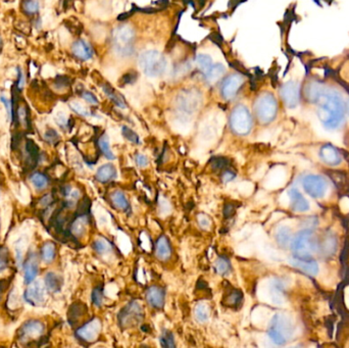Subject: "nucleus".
I'll use <instances>...</instances> for the list:
<instances>
[{
  "instance_id": "1",
  "label": "nucleus",
  "mask_w": 349,
  "mask_h": 348,
  "mask_svg": "<svg viewBox=\"0 0 349 348\" xmlns=\"http://www.w3.org/2000/svg\"><path fill=\"white\" fill-rule=\"evenodd\" d=\"M313 103L316 105V115L326 129L335 130L341 126L346 113V102L338 90L325 87Z\"/></svg>"
},
{
  "instance_id": "2",
  "label": "nucleus",
  "mask_w": 349,
  "mask_h": 348,
  "mask_svg": "<svg viewBox=\"0 0 349 348\" xmlns=\"http://www.w3.org/2000/svg\"><path fill=\"white\" fill-rule=\"evenodd\" d=\"M294 333V324L291 317L284 313L276 314L269 328V337L277 345L287 343Z\"/></svg>"
},
{
  "instance_id": "3",
  "label": "nucleus",
  "mask_w": 349,
  "mask_h": 348,
  "mask_svg": "<svg viewBox=\"0 0 349 348\" xmlns=\"http://www.w3.org/2000/svg\"><path fill=\"white\" fill-rule=\"evenodd\" d=\"M135 32L130 26H120L112 33V47L114 52L123 57L131 56L134 49Z\"/></svg>"
},
{
  "instance_id": "4",
  "label": "nucleus",
  "mask_w": 349,
  "mask_h": 348,
  "mask_svg": "<svg viewBox=\"0 0 349 348\" xmlns=\"http://www.w3.org/2000/svg\"><path fill=\"white\" fill-rule=\"evenodd\" d=\"M139 66L148 77H158L166 71L167 62L159 51L146 50L139 57Z\"/></svg>"
},
{
  "instance_id": "5",
  "label": "nucleus",
  "mask_w": 349,
  "mask_h": 348,
  "mask_svg": "<svg viewBox=\"0 0 349 348\" xmlns=\"http://www.w3.org/2000/svg\"><path fill=\"white\" fill-rule=\"evenodd\" d=\"M316 243L313 240V233L309 229L300 231L291 243V249L294 257L299 259H311L316 251Z\"/></svg>"
},
{
  "instance_id": "6",
  "label": "nucleus",
  "mask_w": 349,
  "mask_h": 348,
  "mask_svg": "<svg viewBox=\"0 0 349 348\" xmlns=\"http://www.w3.org/2000/svg\"><path fill=\"white\" fill-rule=\"evenodd\" d=\"M254 113L263 125L272 123L278 113V102L275 96L269 92L261 94L254 103Z\"/></svg>"
},
{
  "instance_id": "7",
  "label": "nucleus",
  "mask_w": 349,
  "mask_h": 348,
  "mask_svg": "<svg viewBox=\"0 0 349 348\" xmlns=\"http://www.w3.org/2000/svg\"><path fill=\"white\" fill-rule=\"evenodd\" d=\"M252 117L245 105H237L231 112L230 126L232 131L240 136L248 135L252 130Z\"/></svg>"
},
{
  "instance_id": "8",
  "label": "nucleus",
  "mask_w": 349,
  "mask_h": 348,
  "mask_svg": "<svg viewBox=\"0 0 349 348\" xmlns=\"http://www.w3.org/2000/svg\"><path fill=\"white\" fill-rule=\"evenodd\" d=\"M301 185L304 191L313 198H322L325 196L328 184L326 180L317 175H306L301 180Z\"/></svg>"
},
{
  "instance_id": "9",
  "label": "nucleus",
  "mask_w": 349,
  "mask_h": 348,
  "mask_svg": "<svg viewBox=\"0 0 349 348\" xmlns=\"http://www.w3.org/2000/svg\"><path fill=\"white\" fill-rule=\"evenodd\" d=\"M300 84L296 81H288L280 88V96L288 108H296L300 102Z\"/></svg>"
},
{
  "instance_id": "10",
  "label": "nucleus",
  "mask_w": 349,
  "mask_h": 348,
  "mask_svg": "<svg viewBox=\"0 0 349 348\" xmlns=\"http://www.w3.org/2000/svg\"><path fill=\"white\" fill-rule=\"evenodd\" d=\"M142 317H143L142 307L136 301L128 304L119 314L120 324L126 328L136 326L142 321Z\"/></svg>"
},
{
  "instance_id": "11",
  "label": "nucleus",
  "mask_w": 349,
  "mask_h": 348,
  "mask_svg": "<svg viewBox=\"0 0 349 348\" xmlns=\"http://www.w3.org/2000/svg\"><path fill=\"white\" fill-rule=\"evenodd\" d=\"M244 83V79L241 75L233 74L224 79V81L221 84V95L225 100H233L238 92L241 86Z\"/></svg>"
},
{
  "instance_id": "12",
  "label": "nucleus",
  "mask_w": 349,
  "mask_h": 348,
  "mask_svg": "<svg viewBox=\"0 0 349 348\" xmlns=\"http://www.w3.org/2000/svg\"><path fill=\"white\" fill-rule=\"evenodd\" d=\"M200 93L192 90H185L181 92L177 98L178 107L185 112L194 111L200 101Z\"/></svg>"
},
{
  "instance_id": "13",
  "label": "nucleus",
  "mask_w": 349,
  "mask_h": 348,
  "mask_svg": "<svg viewBox=\"0 0 349 348\" xmlns=\"http://www.w3.org/2000/svg\"><path fill=\"white\" fill-rule=\"evenodd\" d=\"M25 299L34 306L41 305L45 300L44 286L40 282H34L25 292Z\"/></svg>"
},
{
  "instance_id": "14",
  "label": "nucleus",
  "mask_w": 349,
  "mask_h": 348,
  "mask_svg": "<svg viewBox=\"0 0 349 348\" xmlns=\"http://www.w3.org/2000/svg\"><path fill=\"white\" fill-rule=\"evenodd\" d=\"M100 330H101L100 322L97 318H94L90 321L89 323H87L86 325H84L83 327H81L77 331V335L80 339L91 342L97 338V336L100 333Z\"/></svg>"
},
{
  "instance_id": "15",
  "label": "nucleus",
  "mask_w": 349,
  "mask_h": 348,
  "mask_svg": "<svg viewBox=\"0 0 349 348\" xmlns=\"http://www.w3.org/2000/svg\"><path fill=\"white\" fill-rule=\"evenodd\" d=\"M319 157L325 163L332 166L338 165L342 161L340 152L331 144H325L324 146H322V148L319 149Z\"/></svg>"
},
{
  "instance_id": "16",
  "label": "nucleus",
  "mask_w": 349,
  "mask_h": 348,
  "mask_svg": "<svg viewBox=\"0 0 349 348\" xmlns=\"http://www.w3.org/2000/svg\"><path fill=\"white\" fill-rule=\"evenodd\" d=\"M288 195L291 201V208L294 212L304 213L309 210V204L307 199L301 194L297 188H291L288 191Z\"/></svg>"
},
{
  "instance_id": "17",
  "label": "nucleus",
  "mask_w": 349,
  "mask_h": 348,
  "mask_svg": "<svg viewBox=\"0 0 349 348\" xmlns=\"http://www.w3.org/2000/svg\"><path fill=\"white\" fill-rule=\"evenodd\" d=\"M146 300L154 308H162L164 305V290L158 286H151L146 291Z\"/></svg>"
},
{
  "instance_id": "18",
  "label": "nucleus",
  "mask_w": 349,
  "mask_h": 348,
  "mask_svg": "<svg viewBox=\"0 0 349 348\" xmlns=\"http://www.w3.org/2000/svg\"><path fill=\"white\" fill-rule=\"evenodd\" d=\"M73 54L81 61H89L94 54V50L91 45L85 40H77L72 46Z\"/></svg>"
},
{
  "instance_id": "19",
  "label": "nucleus",
  "mask_w": 349,
  "mask_h": 348,
  "mask_svg": "<svg viewBox=\"0 0 349 348\" xmlns=\"http://www.w3.org/2000/svg\"><path fill=\"white\" fill-rule=\"evenodd\" d=\"M290 264L301 270L302 272L308 274V275H311V276H315L318 272V266L315 262L311 260V259H299V258H296L294 257L293 259H290Z\"/></svg>"
},
{
  "instance_id": "20",
  "label": "nucleus",
  "mask_w": 349,
  "mask_h": 348,
  "mask_svg": "<svg viewBox=\"0 0 349 348\" xmlns=\"http://www.w3.org/2000/svg\"><path fill=\"white\" fill-rule=\"evenodd\" d=\"M38 263L34 257L29 258L24 265V280L26 284H31L38 275Z\"/></svg>"
},
{
  "instance_id": "21",
  "label": "nucleus",
  "mask_w": 349,
  "mask_h": 348,
  "mask_svg": "<svg viewBox=\"0 0 349 348\" xmlns=\"http://www.w3.org/2000/svg\"><path fill=\"white\" fill-rule=\"evenodd\" d=\"M117 176L115 167L110 163H105L101 165L97 172H96V179L101 183H106L114 179Z\"/></svg>"
},
{
  "instance_id": "22",
  "label": "nucleus",
  "mask_w": 349,
  "mask_h": 348,
  "mask_svg": "<svg viewBox=\"0 0 349 348\" xmlns=\"http://www.w3.org/2000/svg\"><path fill=\"white\" fill-rule=\"evenodd\" d=\"M171 255V247L165 236H160L156 241V256L160 260H166Z\"/></svg>"
},
{
  "instance_id": "23",
  "label": "nucleus",
  "mask_w": 349,
  "mask_h": 348,
  "mask_svg": "<svg viewBox=\"0 0 349 348\" xmlns=\"http://www.w3.org/2000/svg\"><path fill=\"white\" fill-rule=\"evenodd\" d=\"M44 331V326L38 321H30L22 327L21 334L24 337H37Z\"/></svg>"
},
{
  "instance_id": "24",
  "label": "nucleus",
  "mask_w": 349,
  "mask_h": 348,
  "mask_svg": "<svg viewBox=\"0 0 349 348\" xmlns=\"http://www.w3.org/2000/svg\"><path fill=\"white\" fill-rule=\"evenodd\" d=\"M224 73H225V67L222 64H217V65H213V67L202 76L209 84H214L224 75Z\"/></svg>"
},
{
  "instance_id": "25",
  "label": "nucleus",
  "mask_w": 349,
  "mask_h": 348,
  "mask_svg": "<svg viewBox=\"0 0 349 348\" xmlns=\"http://www.w3.org/2000/svg\"><path fill=\"white\" fill-rule=\"evenodd\" d=\"M102 89H103V92L107 95V97L119 107L121 108H125L126 107V103H125V100L123 98V96H121L119 93L115 92V90L107 83H104L102 84Z\"/></svg>"
},
{
  "instance_id": "26",
  "label": "nucleus",
  "mask_w": 349,
  "mask_h": 348,
  "mask_svg": "<svg viewBox=\"0 0 349 348\" xmlns=\"http://www.w3.org/2000/svg\"><path fill=\"white\" fill-rule=\"evenodd\" d=\"M242 292L237 289H232L226 293L225 297L223 298V304L228 307L237 306L242 300Z\"/></svg>"
},
{
  "instance_id": "27",
  "label": "nucleus",
  "mask_w": 349,
  "mask_h": 348,
  "mask_svg": "<svg viewBox=\"0 0 349 348\" xmlns=\"http://www.w3.org/2000/svg\"><path fill=\"white\" fill-rule=\"evenodd\" d=\"M26 151L28 154L27 162L30 163V165L33 167L37 163V160L39 158V148L34 141L28 139L26 143Z\"/></svg>"
},
{
  "instance_id": "28",
  "label": "nucleus",
  "mask_w": 349,
  "mask_h": 348,
  "mask_svg": "<svg viewBox=\"0 0 349 348\" xmlns=\"http://www.w3.org/2000/svg\"><path fill=\"white\" fill-rule=\"evenodd\" d=\"M45 285L49 291L59 292L62 288L63 282L60 276L50 272V273H47L45 276Z\"/></svg>"
},
{
  "instance_id": "29",
  "label": "nucleus",
  "mask_w": 349,
  "mask_h": 348,
  "mask_svg": "<svg viewBox=\"0 0 349 348\" xmlns=\"http://www.w3.org/2000/svg\"><path fill=\"white\" fill-rule=\"evenodd\" d=\"M86 311V306L80 302L78 303H74L70 310H69V313H68V317H69V321L72 325H74Z\"/></svg>"
},
{
  "instance_id": "30",
  "label": "nucleus",
  "mask_w": 349,
  "mask_h": 348,
  "mask_svg": "<svg viewBox=\"0 0 349 348\" xmlns=\"http://www.w3.org/2000/svg\"><path fill=\"white\" fill-rule=\"evenodd\" d=\"M98 146H99V149L100 151L102 152V154L109 160H112L115 158L111 148H110V145H109V140L107 138L106 135H103L99 138L98 140Z\"/></svg>"
},
{
  "instance_id": "31",
  "label": "nucleus",
  "mask_w": 349,
  "mask_h": 348,
  "mask_svg": "<svg viewBox=\"0 0 349 348\" xmlns=\"http://www.w3.org/2000/svg\"><path fill=\"white\" fill-rule=\"evenodd\" d=\"M111 202L112 205L119 209V210H123V211H126L128 210L129 208V202L125 196V194L121 191H117L114 193L111 194Z\"/></svg>"
},
{
  "instance_id": "32",
  "label": "nucleus",
  "mask_w": 349,
  "mask_h": 348,
  "mask_svg": "<svg viewBox=\"0 0 349 348\" xmlns=\"http://www.w3.org/2000/svg\"><path fill=\"white\" fill-rule=\"evenodd\" d=\"M196 64L202 75H205L213 67V61L211 56L207 54H198L196 56Z\"/></svg>"
},
{
  "instance_id": "33",
  "label": "nucleus",
  "mask_w": 349,
  "mask_h": 348,
  "mask_svg": "<svg viewBox=\"0 0 349 348\" xmlns=\"http://www.w3.org/2000/svg\"><path fill=\"white\" fill-rule=\"evenodd\" d=\"M276 239L281 246H287L291 239L290 229L287 227H281L276 233Z\"/></svg>"
},
{
  "instance_id": "34",
  "label": "nucleus",
  "mask_w": 349,
  "mask_h": 348,
  "mask_svg": "<svg viewBox=\"0 0 349 348\" xmlns=\"http://www.w3.org/2000/svg\"><path fill=\"white\" fill-rule=\"evenodd\" d=\"M23 11L29 16L36 15L40 10V5L37 0H23Z\"/></svg>"
},
{
  "instance_id": "35",
  "label": "nucleus",
  "mask_w": 349,
  "mask_h": 348,
  "mask_svg": "<svg viewBox=\"0 0 349 348\" xmlns=\"http://www.w3.org/2000/svg\"><path fill=\"white\" fill-rule=\"evenodd\" d=\"M195 317L198 322L205 323L210 317V308L205 303H199L195 308Z\"/></svg>"
},
{
  "instance_id": "36",
  "label": "nucleus",
  "mask_w": 349,
  "mask_h": 348,
  "mask_svg": "<svg viewBox=\"0 0 349 348\" xmlns=\"http://www.w3.org/2000/svg\"><path fill=\"white\" fill-rule=\"evenodd\" d=\"M41 255L44 262L51 263L55 256V246L52 243H46L42 247Z\"/></svg>"
},
{
  "instance_id": "37",
  "label": "nucleus",
  "mask_w": 349,
  "mask_h": 348,
  "mask_svg": "<svg viewBox=\"0 0 349 348\" xmlns=\"http://www.w3.org/2000/svg\"><path fill=\"white\" fill-rule=\"evenodd\" d=\"M215 268L217 270V272L221 275H226L227 273L230 272L231 270V265H230V262L228 258L224 257V256H221L217 259L216 264H215Z\"/></svg>"
},
{
  "instance_id": "38",
  "label": "nucleus",
  "mask_w": 349,
  "mask_h": 348,
  "mask_svg": "<svg viewBox=\"0 0 349 348\" xmlns=\"http://www.w3.org/2000/svg\"><path fill=\"white\" fill-rule=\"evenodd\" d=\"M31 182H32L33 186L36 189L42 190V189H44L46 187L48 180H47V178L44 175H42V173L36 172L31 177Z\"/></svg>"
},
{
  "instance_id": "39",
  "label": "nucleus",
  "mask_w": 349,
  "mask_h": 348,
  "mask_svg": "<svg viewBox=\"0 0 349 348\" xmlns=\"http://www.w3.org/2000/svg\"><path fill=\"white\" fill-rule=\"evenodd\" d=\"M86 217H80L79 219H77L73 226H72V231L75 235H82V233L85 231V227H86Z\"/></svg>"
},
{
  "instance_id": "40",
  "label": "nucleus",
  "mask_w": 349,
  "mask_h": 348,
  "mask_svg": "<svg viewBox=\"0 0 349 348\" xmlns=\"http://www.w3.org/2000/svg\"><path fill=\"white\" fill-rule=\"evenodd\" d=\"M160 344L163 347H169V348L174 347V338H173L172 333L168 331L163 332L162 335L160 336Z\"/></svg>"
},
{
  "instance_id": "41",
  "label": "nucleus",
  "mask_w": 349,
  "mask_h": 348,
  "mask_svg": "<svg viewBox=\"0 0 349 348\" xmlns=\"http://www.w3.org/2000/svg\"><path fill=\"white\" fill-rule=\"evenodd\" d=\"M138 79V75L136 72H130V73H127L125 74L121 80H120V86L124 87L126 85H131L133 83L136 82V80Z\"/></svg>"
},
{
  "instance_id": "42",
  "label": "nucleus",
  "mask_w": 349,
  "mask_h": 348,
  "mask_svg": "<svg viewBox=\"0 0 349 348\" xmlns=\"http://www.w3.org/2000/svg\"><path fill=\"white\" fill-rule=\"evenodd\" d=\"M122 132H123L124 137L127 140H129V141H131L132 143H135V144L139 143V136L132 129H130L129 127H123Z\"/></svg>"
},
{
  "instance_id": "43",
  "label": "nucleus",
  "mask_w": 349,
  "mask_h": 348,
  "mask_svg": "<svg viewBox=\"0 0 349 348\" xmlns=\"http://www.w3.org/2000/svg\"><path fill=\"white\" fill-rule=\"evenodd\" d=\"M93 248L98 252V253H105L109 250V244L107 243V241L103 240V239H99V240H96L94 243H93Z\"/></svg>"
},
{
  "instance_id": "44",
  "label": "nucleus",
  "mask_w": 349,
  "mask_h": 348,
  "mask_svg": "<svg viewBox=\"0 0 349 348\" xmlns=\"http://www.w3.org/2000/svg\"><path fill=\"white\" fill-rule=\"evenodd\" d=\"M71 108H72L75 112H77L78 114L83 115V117H88V115L90 114V112H89L82 104H80L79 102H72V103H71Z\"/></svg>"
},
{
  "instance_id": "45",
  "label": "nucleus",
  "mask_w": 349,
  "mask_h": 348,
  "mask_svg": "<svg viewBox=\"0 0 349 348\" xmlns=\"http://www.w3.org/2000/svg\"><path fill=\"white\" fill-rule=\"evenodd\" d=\"M102 290L100 288H95L92 292V302L96 305V306H100L102 304Z\"/></svg>"
},
{
  "instance_id": "46",
  "label": "nucleus",
  "mask_w": 349,
  "mask_h": 348,
  "mask_svg": "<svg viewBox=\"0 0 349 348\" xmlns=\"http://www.w3.org/2000/svg\"><path fill=\"white\" fill-rule=\"evenodd\" d=\"M0 101H2L5 104L9 119L13 120V102L8 97H6L5 95L0 96Z\"/></svg>"
},
{
  "instance_id": "47",
  "label": "nucleus",
  "mask_w": 349,
  "mask_h": 348,
  "mask_svg": "<svg viewBox=\"0 0 349 348\" xmlns=\"http://www.w3.org/2000/svg\"><path fill=\"white\" fill-rule=\"evenodd\" d=\"M197 221H198V224H199V226L202 228V229H205V230H208V229H210V227H211V220H210V218L207 216V215H205V214H200V215H198V217H197Z\"/></svg>"
},
{
  "instance_id": "48",
  "label": "nucleus",
  "mask_w": 349,
  "mask_h": 348,
  "mask_svg": "<svg viewBox=\"0 0 349 348\" xmlns=\"http://www.w3.org/2000/svg\"><path fill=\"white\" fill-rule=\"evenodd\" d=\"M81 96L83 97V99H85V101H87V102L90 103V104L96 105V104L98 103L97 97H96L92 92H90V91H85V90H84V91L82 92Z\"/></svg>"
},
{
  "instance_id": "49",
  "label": "nucleus",
  "mask_w": 349,
  "mask_h": 348,
  "mask_svg": "<svg viewBox=\"0 0 349 348\" xmlns=\"http://www.w3.org/2000/svg\"><path fill=\"white\" fill-rule=\"evenodd\" d=\"M45 140L49 143H55L59 139H60V136L57 134V132L53 129H48L45 133Z\"/></svg>"
},
{
  "instance_id": "50",
  "label": "nucleus",
  "mask_w": 349,
  "mask_h": 348,
  "mask_svg": "<svg viewBox=\"0 0 349 348\" xmlns=\"http://www.w3.org/2000/svg\"><path fill=\"white\" fill-rule=\"evenodd\" d=\"M227 163H228V160L224 157H216L212 160V164L215 169H221L225 167Z\"/></svg>"
},
{
  "instance_id": "51",
  "label": "nucleus",
  "mask_w": 349,
  "mask_h": 348,
  "mask_svg": "<svg viewBox=\"0 0 349 348\" xmlns=\"http://www.w3.org/2000/svg\"><path fill=\"white\" fill-rule=\"evenodd\" d=\"M8 269V255L7 252L0 251V273L5 272Z\"/></svg>"
},
{
  "instance_id": "52",
  "label": "nucleus",
  "mask_w": 349,
  "mask_h": 348,
  "mask_svg": "<svg viewBox=\"0 0 349 348\" xmlns=\"http://www.w3.org/2000/svg\"><path fill=\"white\" fill-rule=\"evenodd\" d=\"M135 160H136V163L140 166V167H145L148 165L149 163V160L148 158L144 155V154H137L135 156Z\"/></svg>"
},
{
  "instance_id": "53",
  "label": "nucleus",
  "mask_w": 349,
  "mask_h": 348,
  "mask_svg": "<svg viewBox=\"0 0 349 348\" xmlns=\"http://www.w3.org/2000/svg\"><path fill=\"white\" fill-rule=\"evenodd\" d=\"M18 77H19V79H18L17 87L21 90V89H23L24 86H25L26 79H25V74H24V72H23L20 68H18Z\"/></svg>"
},
{
  "instance_id": "54",
  "label": "nucleus",
  "mask_w": 349,
  "mask_h": 348,
  "mask_svg": "<svg viewBox=\"0 0 349 348\" xmlns=\"http://www.w3.org/2000/svg\"><path fill=\"white\" fill-rule=\"evenodd\" d=\"M223 178V182H225V183H228V182H230V181H232L234 178H235V173L233 172V171H231V170H226V171H224V173H223V176H222Z\"/></svg>"
},
{
  "instance_id": "55",
  "label": "nucleus",
  "mask_w": 349,
  "mask_h": 348,
  "mask_svg": "<svg viewBox=\"0 0 349 348\" xmlns=\"http://www.w3.org/2000/svg\"><path fill=\"white\" fill-rule=\"evenodd\" d=\"M235 213V208L232 205H226L224 208V216L228 219L230 217H232Z\"/></svg>"
},
{
  "instance_id": "56",
  "label": "nucleus",
  "mask_w": 349,
  "mask_h": 348,
  "mask_svg": "<svg viewBox=\"0 0 349 348\" xmlns=\"http://www.w3.org/2000/svg\"><path fill=\"white\" fill-rule=\"evenodd\" d=\"M89 206H90V202H89V200L88 199H84L82 202H81V205H80V207H79V213L81 214V215H85V213L87 212V210L89 209Z\"/></svg>"
},
{
  "instance_id": "57",
  "label": "nucleus",
  "mask_w": 349,
  "mask_h": 348,
  "mask_svg": "<svg viewBox=\"0 0 349 348\" xmlns=\"http://www.w3.org/2000/svg\"><path fill=\"white\" fill-rule=\"evenodd\" d=\"M210 39H211L214 43H216L217 45H219V46H221V44H222V42H223V39H222V37L220 36L219 33H213V34L210 36Z\"/></svg>"
},
{
  "instance_id": "58",
  "label": "nucleus",
  "mask_w": 349,
  "mask_h": 348,
  "mask_svg": "<svg viewBox=\"0 0 349 348\" xmlns=\"http://www.w3.org/2000/svg\"><path fill=\"white\" fill-rule=\"evenodd\" d=\"M231 66H232L234 69L238 70V71L240 72V74H245V73H246V70L244 69V67H243L239 62H233V63H231Z\"/></svg>"
},
{
  "instance_id": "59",
  "label": "nucleus",
  "mask_w": 349,
  "mask_h": 348,
  "mask_svg": "<svg viewBox=\"0 0 349 348\" xmlns=\"http://www.w3.org/2000/svg\"><path fill=\"white\" fill-rule=\"evenodd\" d=\"M346 111H347L348 114H349V100H348V102L346 103Z\"/></svg>"
}]
</instances>
